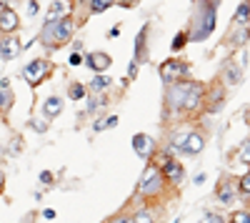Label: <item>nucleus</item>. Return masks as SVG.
<instances>
[{
	"instance_id": "1",
	"label": "nucleus",
	"mask_w": 250,
	"mask_h": 223,
	"mask_svg": "<svg viewBox=\"0 0 250 223\" xmlns=\"http://www.w3.org/2000/svg\"><path fill=\"white\" fill-rule=\"evenodd\" d=\"M220 0H193V25L188 33V40L200 43L215 30V8Z\"/></svg>"
},
{
	"instance_id": "2",
	"label": "nucleus",
	"mask_w": 250,
	"mask_h": 223,
	"mask_svg": "<svg viewBox=\"0 0 250 223\" xmlns=\"http://www.w3.org/2000/svg\"><path fill=\"white\" fill-rule=\"evenodd\" d=\"M163 186H165V178H163L160 168H158V166H148V168L143 171V176H140L138 196H143V198H153V196H158V193L163 191Z\"/></svg>"
},
{
	"instance_id": "3",
	"label": "nucleus",
	"mask_w": 250,
	"mask_h": 223,
	"mask_svg": "<svg viewBox=\"0 0 250 223\" xmlns=\"http://www.w3.org/2000/svg\"><path fill=\"white\" fill-rule=\"evenodd\" d=\"M50 70H53L50 60H45V58H35V60H30V63L23 68V80H25L30 88H35V86H40V83H43V80L50 75Z\"/></svg>"
},
{
	"instance_id": "4",
	"label": "nucleus",
	"mask_w": 250,
	"mask_h": 223,
	"mask_svg": "<svg viewBox=\"0 0 250 223\" xmlns=\"http://www.w3.org/2000/svg\"><path fill=\"white\" fill-rule=\"evenodd\" d=\"M188 73H190L188 63H185V60H178V58H170V60H165V63L160 66V78H163L165 86L178 83V80H185Z\"/></svg>"
},
{
	"instance_id": "5",
	"label": "nucleus",
	"mask_w": 250,
	"mask_h": 223,
	"mask_svg": "<svg viewBox=\"0 0 250 223\" xmlns=\"http://www.w3.org/2000/svg\"><path fill=\"white\" fill-rule=\"evenodd\" d=\"M73 35H75V20H73L70 15L60 18L58 23H55V30H53V40H55V48L65 45V43H70V40H73Z\"/></svg>"
},
{
	"instance_id": "6",
	"label": "nucleus",
	"mask_w": 250,
	"mask_h": 223,
	"mask_svg": "<svg viewBox=\"0 0 250 223\" xmlns=\"http://www.w3.org/2000/svg\"><path fill=\"white\" fill-rule=\"evenodd\" d=\"M203 98H205V86L203 83H193V80H190V88H188V93H185V100H183L180 111H185V113L198 111L200 103H203Z\"/></svg>"
},
{
	"instance_id": "7",
	"label": "nucleus",
	"mask_w": 250,
	"mask_h": 223,
	"mask_svg": "<svg viewBox=\"0 0 250 223\" xmlns=\"http://www.w3.org/2000/svg\"><path fill=\"white\" fill-rule=\"evenodd\" d=\"M188 88H190V80H178V83H170V88H168V108L173 113H178L183 108V100H185Z\"/></svg>"
},
{
	"instance_id": "8",
	"label": "nucleus",
	"mask_w": 250,
	"mask_h": 223,
	"mask_svg": "<svg viewBox=\"0 0 250 223\" xmlns=\"http://www.w3.org/2000/svg\"><path fill=\"white\" fill-rule=\"evenodd\" d=\"M133 148H135V153H138L140 158L150 160V158L155 156V140H153L150 135H145V133H135V135H133Z\"/></svg>"
},
{
	"instance_id": "9",
	"label": "nucleus",
	"mask_w": 250,
	"mask_h": 223,
	"mask_svg": "<svg viewBox=\"0 0 250 223\" xmlns=\"http://www.w3.org/2000/svg\"><path fill=\"white\" fill-rule=\"evenodd\" d=\"M20 50H23V48H20V40H18L15 33H8V35L0 38V58H3V60H13V58H18Z\"/></svg>"
},
{
	"instance_id": "10",
	"label": "nucleus",
	"mask_w": 250,
	"mask_h": 223,
	"mask_svg": "<svg viewBox=\"0 0 250 223\" xmlns=\"http://www.w3.org/2000/svg\"><path fill=\"white\" fill-rule=\"evenodd\" d=\"M20 28V18L13 8H0V33L8 35V33H15Z\"/></svg>"
},
{
	"instance_id": "11",
	"label": "nucleus",
	"mask_w": 250,
	"mask_h": 223,
	"mask_svg": "<svg viewBox=\"0 0 250 223\" xmlns=\"http://www.w3.org/2000/svg\"><path fill=\"white\" fill-rule=\"evenodd\" d=\"M85 63L90 66V70L93 73H105L108 68H110V55L108 53H103V50H95V53H88L85 55Z\"/></svg>"
},
{
	"instance_id": "12",
	"label": "nucleus",
	"mask_w": 250,
	"mask_h": 223,
	"mask_svg": "<svg viewBox=\"0 0 250 223\" xmlns=\"http://www.w3.org/2000/svg\"><path fill=\"white\" fill-rule=\"evenodd\" d=\"M160 173H163L165 180H170L173 186H178L180 180H183V173H185V171H183V166L178 163L175 158H170V160H165V163L160 166Z\"/></svg>"
},
{
	"instance_id": "13",
	"label": "nucleus",
	"mask_w": 250,
	"mask_h": 223,
	"mask_svg": "<svg viewBox=\"0 0 250 223\" xmlns=\"http://www.w3.org/2000/svg\"><path fill=\"white\" fill-rule=\"evenodd\" d=\"M203 148H205V138H203V133H198V131H190V135H188V140L183 143V153L185 156H200L203 153Z\"/></svg>"
},
{
	"instance_id": "14",
	"label": "nucleus",
	"mask_w": 250,
	"mask_h": 223,
	"mask_svg": "<svg viewBox=\"0 0 250 223\" xmlns=\"http://www.w3.org/2000/svg\"><path fill=\"white\" fill-rule=\"evenodd\" d=\"M220 73H223V83L225 86H238L240 80H243V68H238L233 60H225Z\"/></svg>"
},
{
	"instance_id": "15",
	"label": "nucleus",
	"mask_w": 250,
	"mask_h": 223,
	"mask_svg": "<svg viewBox=\"0 0 250 223\" xmlns=\"http://www.w3.org/2000/svg\"><path fill=\"white\" fill-rule=\"evenodd\" d=\"M70 13H73L70 0H53V3H50V10H48V18H45V20H50V23H58L60 18H65V15H70Z\"/></svg>"
},
{
	"instance_id": "16",
	"label": "nucleus",
	"mask_w": 250,
	"mask_h": 223,
	"mask_svg": "<svg viewBox=\"0 0 250 223\" xmlns=\"http://www.w3.org/2000/svg\"><path fill=\"white\" fill-rule=\"evenodd\" d=\"M145 43H148V25H145L140 33H138V38H135V63H143V60L145 58H148V45H145Z\"/></svg>"
},
{
	"instance_id": "17",
	"label": "nucleus",
	"mask_w": 250,
	"mask_h": 223,
	"mask_svg": "<svg viewBox=\"0 0 250 223\" xmlns=\"http://www.w3.org/2000/svg\"><path fill=\"white\" fill-rule=\"evenodd\" d=\"M60 113H62V98L50 95L45 103H43V115H45L48 120H53V118H58Z\"/></svg>"
},
{
	"instance_id": "18",
	"label": "nucleus",
	"mask_w": 250,
	"mask_h": 223,
	"mask_svg": "<svg viewBox=\"0 0 250 223\" xmlns=\"http://www.w3.org/2000/svg\"><path fill=\"white\" fill-rule=\"evenodd\" d=\"M218 201H220V203H225V206L235 201V186H233L228 178H223L220 186H218Z\"/></svg>"
},
{
	"instance_id": "19",
	"label": "nucleus",
	"mask_w": 250,
	"mask_h": 223,
	"mask_svg": "<svg viewBox=\"0 0 250 223\" xmlns=\"http://www.w3.org/2000/svg\"><path fill=\"white\" fill-rule=\"evenodd\" d=\"M250 40V25H233V33H230V45L235 48H243Z\"/></svg>"
},
{
	"instance_id": "20",
	"label": "nucleus",
	"mask_w": 250,
	"mask_h": 223,
	"mask_svg": "<svg viewBox=\"0 0 250 223\" xmlns=\"http://www.w3.org/2000/svg\"><path fill=\"white\" fill-rule=\"evenodd\" d=\"M113 86V78L110 75H105V73H95V78L90 80V95H95V93H103L105 88H110Z\"/></svg>"
},
{
	"instance_id": "21",
	"label": "nucleus",
	"mask_w": 250,
	"mask_h": 223,
	"mask_svg": "<svg viewBox=\"0 0 250 223\" xmlns=\"http://www.w3.org/2000/svg\"><path fill=\"white\" fill-rule=\"evenodd\" d=\"M53 30H55V23H50V20H45V23H43V30H40V35H38V40H40V43H43V48H48V50H55Z\"/></svg>"
},
{
	"instance_id": "22",
	"label": "nucleus",
	"mask_w": 250,
	"mask_h": 223,
	"mask_svg": "<svg viewBox=\"0 0 250 223\" xmlns=\"http://www.w3.org/2000/svg\"><path fill=\"white\" fill-rule=\"evenodd\" d=\"M233 25H250V3L248 0H243L238 5V10L233 15Z\"/></svg>"
},
{
	"instance_id": "23",
	"label": "nucleus",
	"mask_w": 250,
	"mask_h": 223,
	"mask_svg": "<svg viewBox=\"0 0 250 223\" xmlns=\"http://www.w3.org/2000/svg\"><path fill=\"white\" fill-rule=\"evenodd\" d=\"M13 103H15V95H13V90L10 88H0V113H8L10 108H13Z\"/></svg>"
},
{
	"instance_id": "24",
	"label": "nucleus",
	"mask_w": 250,
	"mask_h": 223,
	"mask_svg": "<svg viewBox=\"0 0 250 223\" xmlns=\"http://www.w3.org/2000/svg\"><path fill=\"white\" fill-rule=\"evenodd\" d=\"M113 126H118V115H103V118H98L95 123H93V131H95V133H100V131L113 128Z\"/></svg>"
},
{
	"instance_id": "25",
	"label": "nucleus",
	"mask_w": 250,
	"mask_h": 223,
	"mask_svg": "<svg viewBox=\"0 0 250 223\" xmlns=\"http://www.w3.org/2000/svg\"><path fill=\"white\" fill-rule=\"evenodd\" d=\"M115 5V0H88V8H90V13H105L108 8H113Z\"/></svg>"
},
{
	"instance_id": "26",
	"label": "nucleus",
	"mask_w": 250,
	"mask_h": 223,
	"mask_svg": "<svg viewBox=\"0 0 250 223\" xmlns=\"http://www.w3.org/2000/svg\"><path fill=\"white\" fill-rule=\"evenodd\" d=\"M188 135H190V128H180V131H175V135H173V148H175V151L183 148V143L188 140Z\"/></svg>"
},
{
	"instance_id": "27",
	"label": "nucleus",
	"mask_w": 250,
	"mask_h": 223,
	"mask_svg": "<svg viewBox=\"0 0 250 223\" xmlns=\"http://www.w3.org/2000/svg\"><path fill=\"white\" fill-rule=\"evenodd\" d=\"M223 98H225V88H215L213 90V106H208V113H215L223 103Z\"/></svg>"
},
{
	"instance_id": "28",
	"label": "nucleus",
	"mask_w": 250,
	"mask_h": 223,
	"mask_svg": "<svg viewBox=\"0 0 250 223\" xmlns=\"http://www.w3.org/2000/svg\"><path fill=\"white\" fill-rule=\"evenodd\" d=\"M85 93H88V88L83 86V83H73V86H70V98H73V100L85 98Z\"/></svg>"
},
{
	"instance_id": "29",
	"label": "nucleus",
	"mask_w": 250,
	"mask_h": 223,
	"mask_svg": "<svg viewBox=\"0 0 250 223\" xmlns=\"http://www.w3.org/2000/svg\"><path fill=\"white\" fill-rule=\"evenodd\" d=\"M133 223H155V221H153L150 211H145V208H143V211H138V213L133 216Z\"/></svg>"
},
{
	"instance_id": "30",
	"label": "nucleus",
	"mask_w": 250,
	"mask_h": 223,
	"mask_svg": "<svg viewBox=\"0 0 250 223\" xmlns=\"http://www.w3.org/2000/svg\"><path fill=\"white\" fill-rule=\"evenodd\" d=\"M185 43H188V33H178L175 38H173V50L178 53V50H183L185 48Z\"/></svg>"
},
{
	"instance_id": "31",
	"label": "nucleus",
	"mask_w": 250,
	"mask_h": 223,
	"mask_svg": "<svg viewBox=\"0 0 250 223\" xmlns=\"http://www.w3.org/2000/svg\"><path fill=\"white\" fill-rule=\"evenodd\" d=\"M238 153H240L238 158L243 160V163H250V138H248V140H243V146H240V151H238Z\"/></svg>"
},
{
	"instance_id": "32",
	"label": "nucleus",
	"mask_w": 250,
	"mask_h": 223,
	"mask_svg": "<svg viewBox=\"0 0 250 223\" xmlns=\"http://www.w3.org/2000/svg\"><path fill=\"white\" fill-rule=\"evenodd\" d=\"M238 188H240V193H248L250 196V171L243 173V178L238 180Z\"/></svg>"
},
{
	"instance_id": "33",
	"label": "nucleus",
	"mask_w": 250,
	"mask_h": 223,
	"mask_svg": "<svg viewBox=\"0 0 250 223\" xmlns=\"http://www.w3.org/2000/svg\"><path fill=\"white\" fill-rule=\"evenodd\" d=\"M230 223H250V213L248 211H235Z\"/></svg>"
},
{
	"instance_id": "34",
	"label": "nucleus",
	"mask_w": 250,
	"mask_h": 223,
	"mask_svg": "<svg viewBox=\"0 0 250 223\" xmlns=\"http://www.w3.org/2000/svg\"><path fill=\"white\" fill-rule=\"evenodd\" d=\"M30 128H35L38 133H45V131H48L45 120H38V118H30Z\"/></svg>"
},
{
	"instance_id": "35",
	"label": "nucleus",
	"mask_w": 250,
	"mask_h": 223,
	"mask_svg": "<svg viewBox=\"0 0 250 223\" xmlns=\"http://www.w3.org/2000/svg\"><path fill=\"white\" fill-rule=\"evenodd\" d=\"M53 180H55V176H53L50 171H43V173H40V183H43V186H50Z\"/></svg>"
},
{
	"instance_id": "36",
	"label": "nucleus",
	"mask_w": 250,
	"mask_h": 223,
	"mask_svg": "<svg viewBox=\"0 0 250 223\" xmlns=\"http://www.w3.org/2000/svg\"><path fill=\"white\" fill-rule=\"evenodd\" d=\"M200 223H223V218L215 216V213H205V216L200 218Z\"/></svg>"
},
{
	"instance_id": "37",
	"label": "nucleus",
	"mask_w": 250,
	"mask_h": 223,
	"mask_svg": "<svg viewBox=\"0 0 250 223\" xmlns=\"http://www.w3.org/2000/svg\"><path fill=\"white\" fill-rule=\"evenodd\" d=\"M80 63H83V55H80V53H70L68 66H80Z\"/></svg>"
},
{
	"instance_id": "38",
	"label": "nucleus",
	"mask_w": 250,
	"mask_h": 223,
	"mask_svg": "<svg viewBox=\"0 0 250 223\" xmlns=\"http://www.w3.org/2000/svg\"><path fill=\"white\" fill-rule=\"evenodd\" d=\"M138 66H140V63H135V60H133V63L128 66V80H133V78L138 75Z\"/></svg>"
},
{
	"instance_id": "39",
	"label": "nucleus",
	"mask_w": 250,
	"mask_h": 223,
	"mask_svg": "<svg viewBox=\"0 0 250 223\" xmlns=\"http://www.w3.org/2000/svg\"><path fill=\"white\" fill-rule=\"evenodd\" d=\"M115 3H118V5H123V8H133V5L138 3V0H115Z\"/></svg>"
},
{
	"instance_id": "40",
	"label": "nucleus",
	"mask_w": 250,
	"mask_h": 223,
	"mask_svg": "<svg viewBox=\"0 0 250 223\" xmlns=\"http://www.w3.org/2000/svg\"><path fill=\"white\" fill-rule=\"evenodd\" d=\"M193 183H195V186H203V183H205V173H198V176L193 178Z\"/></svg>"
},
{
	"instance_id": "41",
	"label": "nucleus",
	"mask_w": 250,
	"mask_h": 223,
	"mask_svg": "<svg viewBox=\"0 0 250 223\" xmlns=\"http://www.w3.org/2000/svg\"><path fill=\"white\" fill-rule=\"evenodd\" d=\"M55 216H58V213H55L53 208H45V211H43V218H48V221H53Z\"/></svg>"
},
{
	"instance_id": "42",
	"label": "nucleus",
	"mask_w": 250,
	"mask_h": 223,
	"mask_svg": "<svg viewBox=\"0 0 250 223\" xmlns=\"http://www.w3.org/2000/svg\"><path fill=\"white\" fill-rule=\"evenodd\" d=\"M28 10H30V15L38 13V0H30V3H28Z\"/></svg>"
},
{
	"instance_id": "43",
	"label": "nucleus",
	"mask_w": 250,
	"mask_h": 223,
	"mask_svg": "<svg viewBox=\"0 0 250 223\" xmlns=\"http://www.w3.org/2000/svg\"><path fill=\"white\" fill-rule=\"evenodd\" d=\"M113 223H133V216H120V218H115Z\"/></svg>"
},
{
	"instance_id": "44",
	"label": "nucleus",
	"mask_w": 250,
	"mask_h": 223,
	"mask_svg": "<svg viewBox=\"0 0 250 223\" xmlns=\"http://www.w3.org/2000/svg\"><path fill=\"white\" fill-rule=\"evenodd\" d=\"M118 35H120V25H113L110 33H108V38H118Z\"/></svg>"
},
{
	"instance_id": "45",
	"label": "nucleus",
	"mask_w": 250,
	"mask_h": 223,
	"mask_svg": "<svg viewBox=\"0 0 250 223\" xmlns=\"http://www.w3.org/2000/svg\"><path fill=\"white\" fill-rule=\"evenodd\" d=\"M0 88H10V78H0Z\"/></svg>"
},
{
	"instance_id": "46",
	"label": "nucleus",
	"mask_w": 250,
	"mask_h": 223,
	"mask_svg": "<svg viewBox=\"0 0 250 223\" xmlns=\"http://www.w3.org/2000/svg\"><path fill=\"white\" fill-rule=\"evenodd\" d=\"M3 186H5V176H3V171H0V193H3Z\"/></svg>"
},
{
	"instance_id": "47",
	"label": "nucleus",
	"mask_w": 250,
	"mask_h": 223,
	"mask_svg": "<svg viewBox=\"0 0 250 223\" xmlns=\"http://www.w3.org/2000/svg\"><path fill=\"white\" fill-rule=\"evenodd\" d=\"M173 223H180V218H175V221H173Z\"/></svg>"
},
{
	"instance_id": "48",
	"label": "nucleus",
	"mask_w": 250,
	"mask_h": 223,
	"mask_svg": "<svg viewBox=\"0 0 250 223\" xmlns=\"http://www.w3.org/2000/svg\"><path fill=\"white\" fill-rule=\"evenodd\" d=\"M248 213H250V211H248Z\"/></svg>"
}]
</instances>
